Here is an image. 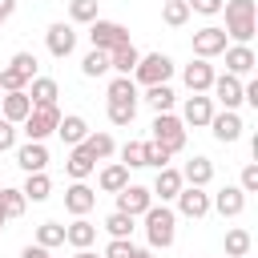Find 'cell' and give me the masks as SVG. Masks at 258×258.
Masks as SVG:
<instances>
[{"mask_svg":"<svg viewBox=\"0 0 258 258\" xmlns=\"http://www.w3.org/2000/svg\"><path fill=\"white\" fill-rule=\"evenodd\" d=\"M226 32H222V24H206V28H198L194 32V56L198 60H210V56H222L226 52Z\"/></svg>","mask_w":258,"mask_h":258,"instance_id":"7","label":"cell"},{"mask_svg":"<svg viewBox=\"0 0 258 258\" xmlns=\"http://www.w3.org/2000/svg\"><path fill=\"white\" fill-rule=\"evenodd\" d=\"M12 145H16V125H12V121H4V117H0V153H8V149H12Z\"/></svg>","mask_w":258,"mask_h":258,"instance_id":"45","label":"cell"},{"mask_svg":"<svg viewBox=\"0 0 258 258\" xmlns=\"http://www.w3.org/2000/svg\"><path fill=\"white\" fill-rule=\"evenodd\" d=\"M16 165H20L24 173H44V165H48L44 141H24V145L16 149Z\"/></svg>","mask_w":258,"mask_h":258,"instance_id":"20","label":"cell"},{"mask_svg":"<svg viewBox=\"0 0 258 258\" xmlns=\"http://www.w3.org/2000/svg\"><path fill=\"white\" fill-rule=\"evenodd\" d=\"M0 210H4V218L12 222V218H20V214L28 210V202H24V194H20V189H12V185H0Z\"/></svg>","mask_w":258,"mask_h":258,"instance_id":"32","label":"cell"},{"mask_svg":"<svg viewBox=\"0 0 258 258\" xmlns=\"http://www.w3.org/2000/svg\"><path fill=\"white\" fill-rule=\"evenodd\" d=\"M210 117H214V101H210L206 93H189L185 105H181V125L202 129V125H210Z\"/></svg>","mask_w":258,"mask_h":258,"instance_id":"11","label":"cell"},{"mask_svg":"<svg viewBox=\"0 0 258 258\" xmlns=\"http://www.w3.org/2000/svg\"><path fill=\"white\" fill-rule=\"evenodd\" d=\"M210 210H218L222 218H238V214L246 210V194H242L238 185H222V189L210 198Z\"/></svg>","mask_w":258,"mask_h":258,"instance_id":"17","label":"cell"},{"mask_svg":"<svg viewBox=\"0 0 258 258\" xmlns=\"http://www.w3.org/2000/svg\"><path fill=\"white\" fill-rule=\"evenodd\" d=\"M210 93H214L210 101H222V109H234V113H238V105H242V81H238V77H230V73L214 77Z\"/></svg>","mask_w":258,"mask_h":258,"instance_id":"13","label":"cell"},{"mask_svg":"<svg viewBox=\"0 0 258 258\" xmlns=\"http://www.w3.org/2000/svg\"><path fill=\"white\" fill-rule=\"evenodd\" d=\"M238 189H242V194H258V165H254V161H246V165H242Z\"/></svg>","mask_w":258,"mask_h":258,"instance_id":"42","label":"cell"},{"mask_svg":"<svg viewBox=\"0 0 258 258\" xmlns=\"http://www.w3.org/2000/svg\"><path fill=\"white\" fill-rule=\"evenodd\" d=\"M149 129H153L149 141H157L165 153H181V149H185V125H181V117H173V113H157Z\"/></svg>","mask_w":258,"mask_h":258,"instance_id":"4","label":"cell"},{"mask_svg":"<svg viewBox=\"0 0 258 258\" xmlns=\"http://www.w3.org/2000/svg\"><path fill=\"white\" fill-rule=\"evenodd\" d=\"M137 60H141V52L133 48V40L109 52V69H113L117 77H133V69H137Z\"/></svg>","mask_w":258,"mask_h":258,"instance_id":"26","label":"cell"},{"mask_svg":"<svg viewBox=\"0 0 258 258\" xmlns=\"http://www.w3.org/2000/svg\"><path fill=\"white\" fill-rule=\"evenodd\" d=\"M169 157H173V153H165L157 141H141V161H145V165H153V169H165V165H169Z\"/></svg>","mask_w":258,"mask_h":258,"instance_id":"39","label":"cell"},{"mask_svg":"<svg viewBox=\"0 0 258 258\" xmlns=\"http://www.w3.org/2000/svg\"><path fill=\"white\" fill-rule=\"evenodd\" d=\"M36 246H44V250L64 246V226H60V222H40V226H36Z\"/></svg>","mask_w":258,"mask_h":258,"instance_id":"34","label":"cell"},{"mask_svg":"<svg viewBox=\"0 0 258 258\" xmlns=\"http://www.w3.org/2000/svg\"><path fill=\"white\" fill-rule=\"evenodd\" d=\"M56 121H60L56 105H32V113L24 117V137L28 141H44L48 133H56Z\"/></svg>","mask_w":258,"mask_h":258,"instance_id":"6","label":"cell"},{"mask_svg":"<svg viewBox=\"0 0 258 258\" xmlns=\"http://www.w3.org/2000/svg\"><path fill=\"white\" fill-rule=\"evenodd\" d=\"M181 185H185V181H181V169L165 165V169H157V181H153V189H149V194H153V198H161V206H169V202L181 194Z\"/></svg>","mask_w":258,"mask_h":258,"instance_id":"22","label":"cell"},{"mask_svg":"<svg viewBox=\"0 0 258 258\" xmlns=\"http://www.w3.org/2000/svg\"><path fill=\"white\" fill-rule=\"evenodd\" d=\"M222 12H226V28H222L226 40L250 44V36L258 32V8H254V0H226Z\"/></svg>","mask_w":258,"mask_h":258,"instance_id":"1","label":"cell"},{"mask_svg":"<svg viewBox=\"0 0 258 258\" xmlns=\"http://www.w3.org/2000/svg\"><path fill=\"white\" fill-rule=\"evenodd\" d=\"M81 145L93 153V161H109V157L117 153V141H113V133H89Z\"/></svg>","mask_w":258,"mask_h":258,"instance_id":"29","label":"cell"},{"mask_svg":"<svg viewBox=\"0 0 258 258\" xmlns=\"http://www.w3.org/2000/svg\"><path fill=\"white\" fill-rule=\"evenodd\" d=\"M121 165L125 169H141L145 161H141V141H125L121 145Z\"/></svg>","mask_w":258,"mask_h":258,"instance_id":"41","label":"cell"},{"mask_svg":"<svg viewBox=\"0 0 258 258\" xmlns=\"http://www.w3.org/2000/svg\"><path fill=\"white\" fill-rule=\"evenodd\" d=\"M254 64H258V56L250 44H226V73L230 77H250Z\"/></svg>","mask_w":258,"mask_h":258,"instance_id":"14","label":"cell"},{"mask_svg":"<svg viewBox=\"0 0 258 258\" xmlns=\"http://www.w3.org/2000/svg\"><path fill=\"white\" fill-rule=\"evenodd\" d=\"M93 169H97L93 153H89L85 145H73V149H69V161H64V173H69L73 181H85V177H89Z\"/></svg>","mask_w":258,"mask_h":258,"instance_id":"23","label":"cell"},{"mask_svg":"<svg viewBox=\"0 0 258 258\" xmlns=\"http://www.w3.org/2000/svg\"><path fill=\"white\" fill-rule=\"evenodd\" d=\"M214 64L210 60H189L185 69H181V81H185V89L189 93H210V85H214Z\"/></svg>","mask_w":258,"mask_h":258,"instance_id":"15","label":"cell"},{"mask_svg":"<svg viewBox=\"0 0 258 258\" xmlns=\"http://www.w3.org/2000/svg\"><path fill=\"white\" fill-rule=\"evenodd\" d=\"M181 181H185V185L206 189V185L214 181V161H210V157H202V153H194V157L181 165Z\"/></svg>","mask_w":258,"mask_h":258,"instance_id":"21","label":"cell"},{"mask_svg":"<svg viewBox=\"0 0 258 258\" xmlns=\"http://www.w3.org/2000/svg\"><path fill=\"white\" fill-rule=\"evenodd\" d=\"M189 16H194V12H189V4H185V0H165V4H161V20H165L169 28H181Z\"/></svg>","mask_w":258,"mask_h":258,"instance_id":"36","label":"cell"},{"mask_svg":"<svg viewBox=\"0 0 258 258\" xmlns=\"http://www.w3.org/2000/svg\"><path fill=\"white\" fill-rule=\"evenodd\" d=\"M56 137L73 149V145H81V141L89 137V121H85L81 113H60V121H56Z\"/></svg>","mask_w":258,"mask_h":258,"instance_id":"19","label":"cell"},{"mask_svg":"<svg viewBox=\"0 0 258 258\" xmlns=\"http://www.w3.org/2000/svg\"><path fill=\"white\" fill-rule=\"evenodd\" d=\"M20 194H24V202H48V194H52L48 173H28L24 185H20Z\"/></svg>","mask_w":258,"mask_h":258,"instance_id":"30","label":"cell"},{"mask_svg":"<svg viewBox=\"0 0 258 258\" xmlns=\"http://www.w3.org/2000/svg\"><path fill=\"white\" fill-rule=\"evenodd\" d=\"M105 258H133V242L129 238H113L105 246Z\"/></svg>","mask_w":258,"mask_h":258,"instance_id":"43","label":"cell"},{"mask_svg":"<svg viewBox=\"0 0 258 258\" xmlns=\"http://www.w3.org/2000/svg\"><path fill=\"white\" fill-rule=\"evenodd\" d=\"M145 238H149V250H169L173 246V238H177V214L169 210V206H149L145 214Z\"/></svg>","mask_w":258,"mask_h":258,"instance_id":"2","label":"cell"},{"mask_svg":"<svg viewBox=\"0 0 258 258\" xmlns=\"http://www.w3.org/2000/svg\"><path fill=\"white\" fill-rule=\"evenodd\" d=\"M97 185H101L105 194H121V189L129 185V169H125L121 161H109V165L97 173Z\"/></svg>","mask_w":258,"mask_h":258,"instance_id":"27","label":"cell"},{"mask_svg":"<svg viewBox=\"0 0 258 258\" xmlns=\"http://www.w3.org/2000/svg\"><path fill=\"white\" fill-rule=\"evenodd\" d=\"M105 230H109V238H129V234H133V218L121 214V210H113V214L105 218Z\"/></svg>","mask_w":258,"mask_h":258,"instance_id":"40","label":"cell"},{"mask_svg":"<svg viewBox=\"0 0 258 258\" xmlns=\"http://www.w3.org/2000/svg\"><path fill=\"white\" fill-rule=\"evenodd\" d=\"M0 24H4V20H0Z\"/></svg>","mask_w":258,"mask_h":258,"instance_id":"52","label":"cell"},{"mask_svg":"<svg viewBox=\"0 0 258 258\" xmlns=\"http://www.w3.org/2000/svg\"><path fill=\"white\" fill-rule=\"evenodd\" d=\"M173 202H177V214H181V218H194V222H198V218L210 214V194L198 189V185H181V194H177Z\"/></svg>","mask_w":258,"mask_h":258,"instance_id":"10","label":"cell"},{"mask_svg":"<svg viewBox=\"0 0 258 258\" xmlns=\"http://www.w3.org/2000/svg\"><path fill=\"white\" fill-rule=\"evenodd\" d=\"M24 93H28V101H32V105H56V97H60V85H56L52 77H32Z\"/></svg>","mask_w":258,"mask_h":258,"instance_id":"25","label":"cell"},{"mask_svg":"<svg viewBox=\"0 0 258 258\" xmlns=\"http://www.w3.org/2000/svg\"><path fill=\"white\" fill-rule=\"evenodd\" d=\"M81 73H85V77H105V73H109V52L89 48V52H85V60H81Z\"/></svg>","mask_w":258,"mask_h":258,"instance_id":"37","label":"cell"},{"mask_svg":"<svg viewBox=\"0 0 258 258\" xmlns=\"http://www.w3.org/2000/svg\"><path fill=\"white\" fill-rule=\"evenodd\" d=\"M4 222H8V218H4V210H0V230H4Z\"/></svg>","mask_w":258,"mask_h":258,"instance_id":"51","label":"cell"},{"mask_svg":"<svg viewBox=\"0 0 258 258\" xmlns=\"http://www.w3.org/2000/svg\"><path fill=\"white\" fill-rule=\"evenodd\" d=\"M44 44H48V52H52L56 60H64V56H73V48H77V28L64 24V20H56V24H48Z\"/></svg>","mask_w":258,"mask_h":258,"instance_id":"8","label":"cell"},{"mask_svg":"<svg viewBox=\"0 0 258 258\" xmlns=\"http://www.w3.org/2000/svg\"><path fill=\"white\" fill-rule=\"evenodd\" d=\"M169 77H173V60L165 52H145L133 69V85H145V89L149 85H169Z\"/></svg>","mask_w":258,"mask_h":258,"instance_id":"3","label":"cell"},{"mask_svg":"<svg viewBox=\"0 0 258 258\" xmlns=\"http://www.w3.org/2000/svg\"><path fill=\"white\" fill-rule=\"evenodd\" d=\"M250 246H254L250 230H242V226L226 230V258H246V254H250Z\"/></svg>","mask_w":258,"mask_h":258,"instance_id":"31","label":"cell"},{"mask_svg":"<svg viewBox=\"0 0 258 258\" xmlns=\"http://www.w3.org/2000/svg\"><path fill=\"white\" fill-rule=\"evenodd\" d=\"M16 12V0H0V20H8Z\"/></svg>","mask_w":258,"mask_h":258,"instance_id":"48","label":"cell"},{"mask_svg":"<svg viewBox=\"0 0 258 258\" xmlns=\"http://www.w3.org/2000/svg\"><path fill=\"white\" fill-rule=\"evenodd\" d=\"M149 206H153L149 185H133V181H129V185L117 194V210H121V214H129V218H141Z\"/></svg>","mask_w":258,"mask_h":258,"instance_id":"9","label":"cell"},{"mask_svg":"<svg viewBox=\"0 0 258 258\" xmlns=\"http://www.w3.org/2000/svg\"><path fill=\"white\" fill-rule=\"evenodd\" d=\"M32 113V101H28V93L20 89V93H0V117L4 121H12V125H24V117Z\"/></svg>","mask_w":258,"mask_h":258,"instance_id":"18","label":"cell"},{"mask_svg":"<svg viewBox=\"0 0 258 258\" xmlns=\"http://www.w3.org/2000/svg\"><path fill=\"white\" fill-rule=\"evenodd\" d=\"M97 20V0H69V24H93Z\"/></svg>","mask_w":258,"mask_h":258,"instance_id":"38","label":"cell"},{"mask_svg":"<svg viewBox=\"0 0 258 258\" xmlns=\"http://www.w3.org/2000/svg\"><path fill=\"white\" fill-rule=\"evenodd\" d=\"M64 242L77 246V250H89V246L97 242V226H93L89 218H73V222L64 226Z\"/></svg>","mask_w":258,"mask_h":258,"instance_id":"24","label":"cell"},{"mask_svg":"<svg viewBox=\"0 0 258 258\" xmlns=\"http://www.w3.org/2000/svg\"><path fill=\"white\" fill-rule=\"evenodd\" d=\"M133 258H153V250H149V246H145V250H141V246H133Z\"/></svg>","mask_w":258,"mask_h":258,"instance_id":"49","label":"cell"},{"mask_svg":"<svg viewBox=\"0 0 258 258\" xmlns=\"http://www.w3.org/2000/svg\"><path fill=\"white\" fill-rule=\"evenodd\" d=\"M20 258H48V250L32 242V246H24V250H20Z\"/></svg>","mask_w":258,"mask_h":258,"instance_id":"47","label":"cell"},{"mask_svg":"<svg viewBox=\"0 0 258 258\" xmlns=\"http://www.w3.org/2000/svg\"><path fill=\"white\" fill-rule=\"evenodd\" d=\"M105 113H109V121H113L117 129H125V125H133V117H137V105H133V101H109Z\"/></svg>","mask_w":258,"mask_h":258,"instance_id":"35","label":"cell"},{"mask_svg":"<svg viewBox=\"0 0 258 258\" xmlns=\"http://www.w3.org/2000/svg\"><path fill=\"white\" fill-rule=\"evenodd\" d=\"M141 101H145L153 113H169V109H173V101H177V93H173L169 85H149Z\"/></svg>","mask_w":258,"mask_h":258,"instance_id":"28","label":"cell"},{"mask_svg":"<svg viewBox=\"0 0 258 258\" xmlns=\"http://www.w3.org/2000/svg\"><path fill=\"white\" fill-rule=\"evenodd\" d=\"M242 101L258 109V81H246V85H242Z\"/></svg>","mask_w":258,"mask_h":258,"instance_id":"46","label":"cell"},{"mask_svg":"<svg viewBox=\"0 0 258 258\" xmlns=\"http://www.w3.org/2000/svg\"><path fill=\"white\" fill-rule=\"evenodd\" d=\"M105 97H109V101H133V105L141 101V97H137L133 77H113V81H109V89H105Z\"/></svg>","mask_w":258,"mask_h":258,"instance_id":"33","label":"cell"},{"mask_svg":"<svg viewBox=\"0 0 258 258\" xmlns=\"http://www.w3.org/2000/svg\"><path fill=\"white\" fill-rule=\"evenodd\" d=\"M242 129H246V125H242V117H238L234 109H222V113L210 117V133H214L222 145H234V141L242 137Z\"/></svg>","mask_w":258,"mask_h":258,"instance_id":"12","label":"cell"},{"mask_svg":"<svg viewBox=\"0 0 258 258\" xmlns=\"http://www.w3.org/2000/svg\"><path fill=\"white\" fill-rule=\"evenodd\" d=\"M89 40H93V48H101V52H113V48H121V44H129V28L125 24H117V20H93L89 24Z\"/></svg>","mask_w":258,"mask_h":258,"instance_id":"5","label":"cell"},{"mask_svg":"<svg viewBox=\"0 0 258 258\" xmlns=\"http://www.w3.org/2000/svg\"><path fill=\"white\" fill-rule=\"evenodd\" d=\"M185 4H189V12H202V16H218L226 0H185Z\"/></svg>","mask_w":258,"mask_h":258,"instance_id":"44","label":"cell"},{"mask_svg":"<svg viewBox=\"0 0 258 258\" xmlns=\"http://www.w3.org/2000/svg\"><path fill=\"white\" fill-rule=\"evenodd\" d=\"M93 206H97V189H89L85 181H73V185L64 189V210H69L73 218H85Z\"/></svg>","mask_w":258,"mask_h":258,"instance_id":"16","label":"cell"},{"mask_svg":"<svg viewBox=\"0 0 258 258\" xmlns=\"http://www.w3.org/2000/svg\"><path fill=\"white\" fill-rule=\"evenodd\" d=\"M77 258H105V254H97V250H77Z\"/></svg>","mask_w":258,"mask_h":258,"instance_id":"50","label":"cell"}]
</instances>
